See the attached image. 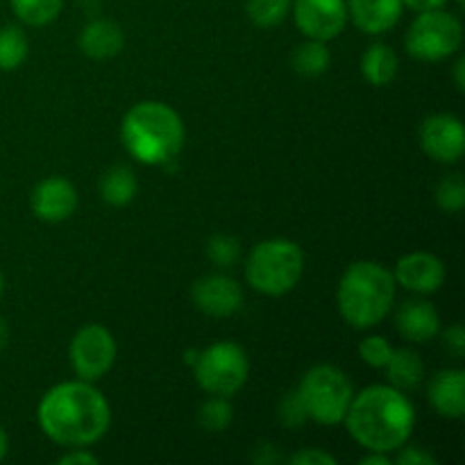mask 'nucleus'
<instances>
[{"instance_id":"nucleus-4","label":"nucleus","mask_w":465,"mask_h":465,"mask_svg":"<svg viewBox=\"0 0 465 465\" xmlns=\"http://www.w3.org/2000/svg\"><path fill=\"white\" fill-rule=\"evenodd\" d=\"M393 272L375 262L352 263L339 284V312L357 330L380 325L393 309Z\"/></svg>"},{"instance_id":"nucleus-35","label":"nucleus","mask_w":465,"mask_h":465,"mask_svg":"<svg viewBox=\"0 0 465 465\" xmlns=\"http://www.w3.org/2000/svg\"><path fill=\"white\" fill-rule=\"evenodd\" d=\"M407 7H411L413 12H431V9H443V5L448 0H402Z\"/></svg>"},{"instance_id":"nucleus-12","label":"nucleus","mask_w":465,"mask_h":465,"mask_svg":"<svg viewBox=\"0 0 465 465\" xmlns=\"http://www.w3.org/2000/svg\"><path fill=\"white\" fill-rule=\"evenodd\" d=\"M193 302L203 313L213 318L232 316L243 304V291L232 277L207 275L193 284Z\"/></svg>"},{"instance_id":"nucleus-6","label":"nucleus","mask_w":465,"mask_h":465,"mask_svg":"<svg viewBox=\"0 0 465 465\" xmlns=\"http://www.w3.org/2000/svg\"><path fill=\"white\" fill-rule=\"evenodd\" d=\"M307 416L321 425H339L348 413L354 391L343 371L334 366H313L298 389Z\"/></svg>"},{"instance_id":"nucleus-16","label":"nucleus","mask_w":465,"mask_h":465,"mask_svg":"<svg viewBox=\"0 0 465 465\" xmlns=\"http://www.w3.org/2000/svg\"><path fill=\"white\" fill-rule=\"evenodd\" d=\"M395 325H398L400 334L411 343H427L439 334L440 318L434 304H430L427 300H407L400 304L398 313H395Z\"/></svg>"},{"instance_id":"nucleus-36","label":"nucleus","mask_w":465,"mask_h":465,"mask_svg":"<svg viewBox=\"0 0 465 465\" xmlns=\"http://www.w3.org/2000/svg\"><path fill=\"white\" fill-rule=\"evenodd\" d=\"M363 465H389L391 459L384 452H371L368 457L361 459Z\"/></svg>"},{"instance_id":"nucleus-26","label":"nucleus","mask_w":465,"mask_h":465,"mask_svg":"<svg viewBox=\"0 0 465 465\" xmlns=\"http://www.w3.org/2000/svg\"><path fill=\"white\" fill-rule=\"evenodd\" d=\"M198 422L204 431H225L232 422V407L227 398L213 395L198 411Z\"/></svg>"},{"instance_id":"nucleus-41","label":"nucleus","mask_w":465,"mask_h":465,"mask_svg":"<svg viewBox=\"0 0 465 465\" xmlns=\"http://www.w3.org/2000/svg\"><path fill=\"white\" fill-rule=\"evenodd\" d=\"M465 3V0H459V5H463Z\"/></svg>"},{"instance_id":"nucleus-38","label":"nucleus","mask_w":465,"mask_h":465,"mask_svg":"<svg viewBox=\"0 0 465 465\" xmlns=\"http://www.w3.org/2000/svg\"><path fill=\"white\" fill-rule=\"evenodd\" d=\"M7 450H9V439H7V431L0 427V461L7 457Z\"/></svg>"},{"instance_id":"nucleus-7","label":"nucleus","mask_w":465,"mask_h":465,"mask_svg":"<svg viewBox=\"0 0 465 465\" xmlns=\"http://www.w3.org/2000/svg\"><path fill=\"white\" fill-rule=\"evenodd\" d=\"M248 357L243 348L230 341L213 343L195 359V380L207 393L232 398L248 380Z\"/></svg>"},{"instance_id":"nucleus-11","label":"nucleus","mask_w":465,"mask_h":465,"mask_svg":"<svg viewBox=\"0 0 465 465\" xmlns=\"http://www.w3.org/2000/svg\"><path fill=\"white\" fill-rule=\"evenodd\" d=\"M420 145L425 154H430L436 162H459L465 148V130L461 121L450 114L430 116L420 127Z\"/></svg>"},{"instance_id":"nucleus-8","label":"nucleus","mask_w":465,"mask_h":465,"mask_svg":"<svg viewBox=\"0 0 465 465\" xmlns=\"http://www.w3.org/2000/svg\"><path fill=\"white\" fill-rule=\"evenodd\" d=\"M463 39L461 23L443 9L420 12L407 32V50L422 62H439L459 50Z\"/></svg>"},{"instance_id":"nucleus-15","label":"nucleus","mask_w":465,"mask_h":465,"mask_svg":"<svg viewBox=\"0 0 465 465\" xmlns=\"http://www.w3.org/2000/svg\"><path fill=\"white\" fill-rule=\"evenodd\" d=\"M348 16L366 35H384L398 25L402 16V0H345Z\"/></svg>"},{"instance_id":"nucleus-14","label":"nucleus","mask_w":465,"mask_h":465,"mask_svg":"<svg viewBox=\"0 0 465 465\" xmlns=\"http://www.w3.org/2000/svg\"><path fill=\"white\" fill-rule=\"evenodd\" d=\"M445 266L439 257L430 252H411L395 266V284H402L413 293H434L443 286Z\"/></svg>"},{"instance_id":"nucleus-37","label":"nucleus","mask_w":465,"mask_h":465,"mask_svg":"<svg viewBox=\"0 0 465 465\" xmlns=\"http://www.w3.org/2000/svg\"><path fill=\"white\" fill-rule=\"evenodd\" d=\"M463 71H465V59H459V62L454 64V82H457L459 91H463V86H465Z\"/></svg>"},{"instance_id":"nucleus-21","label":"nucleus","mask_w":465,"mask_h":465,"mask_svg":"<svg viewBox=\"0 0 465 465\" xmlns=\"http://www.w3.org/2000/svg\"><path fill=\"white\" fill-rule=\"evenodd\" d=\"M136 189V177L134 171L127 166H114L104 173V177L100 180V195L107 204L112 207H125L134 200Z\"/></svg>"},{"instance_id":"nucleus-27","label":"nucleus","mask_w":465,"mask_h":465,"mask_svg":"<svg viewBox=\"0 0 465 465\" xmlns=\"http://www.w3.org/2000/svg\"><path fill=\"white\" fill-rule=\"evenodd\" d=\"M436 203H439L440 209L450 213L461 212L465 204V184L459 173H452V175L443 177L439 182V186H436Z\"/></svg>"},{"instance_id":"nucleus-1","label":"nucleus","mask_w":465,"mask_h":465,"mask_svg":"<svg viewBox=\"0 0 465 465\" xmlns=\"http://www.w3.org/2000/svg\"><path fill=\"white\" fill-rule=\"evenodd\" d=\"M39 425L48 439L68 448H84L103 439L112 422L107 400L91 381H64L39 404Z\"/></svg>"},{"instance_id":"nucleus-18","label":"nucleus","mask_w":465,"mask_h":465,"mask_svg":"<svg viewBox=\"0 0 465 465\" xmlns=\"http://www.w3.org/2000/svg\"><path fill=\"white\" fill-rule=\"evenodd\" d=\"M77 45L82 53L91 59H109L116 57L125 45V36L118 23L107 21V18H98L91 21L84 30L77 36Z\"/></svg>"},{"instance_id":"nucleus-24","label":"nucleus","mask_w":465,"mask_h":465,"mask_svg":"<svg viewBox=\"0 0 465 465\" xmlns=\"http://www.w3.org/2000/svg\"><path fill=\"white\" fill-rule=\"evenodd\" d=\"M27 36L21 27L5 25L0 30V71H16L27 57Z\"/></svg>"},{"instance_id":"nucleus-40","label":"nucleus","mask_w":465,"mask_h":465,"mask_svg":"<svg viewBox=\"0 0 465 465\" xmlns=\"http://www.w3.org/2000/svg\"><path fill=\"white\" fill-rule=\"evenodd\" d=\"M0 293H3V275H0Z\"/></svg>"},{"instance_id":"nucleus-3","label":"nucleus","mask_w":465,"mask_h":465,"mask_svg":"<svg viewBox=\"0 0 465 465\" xmlns=\"http://www.w3.org/2000/svg\"><path fill=\"white\" fill-rule=\"evenodd\" d=\"M121 141L139 163L163 166L173 162L184 145V125L175 109L148 100L125 114Z\"/></svg>"},{"instance_id":"nucleus-23","label":"nucleus","mask_w":465,"mask_h":465,"mask_svg":"<svg viewBox=\"0 0 465 465\" xmlns=\"http://www.w3.org/2000/svg\"><path fill=\"white\" fill-rule=\"evenodd\" d=\"M9 3H12L18 21L32 27H41L48 25L59 16L64 0H9Z\"/></svg>"},{"instance_id":"nucleus-10","label":"nucleus","mask_w":465,"mask_h":465,"mask_svg":"<svg viewBox=\"0 0 465 465\" xmlns=\"http://www.w3.org/2000/svg\"><path fill=\"white\" fill-rule=\"evenodd\" d=\"M291 12L298 30L316 41L334 39L348 23L345 0H291Z\"/></svg>"},{"instance_id":"nucleus-17","label":"nucleus","mask_w":465,"mask_h":465,"mask_svg":"<svg viewBox=\"0 0 465 465\" xmlns=\"http://www.w3.org/2000/svg\"><path fill=\"white\" fill-rule=\"evenodd\" d=\"M430 402L443 418L459 420L465 413V375L463 371H443L430 381Z\"/></svg>"},{"instance_id":"nucleus-22","label":"nucleus","mask_w":465,"mask_h":465,"mask_svg":"<svg viewBox=\"0 0 465 465\" xmlns=\"http://www.w3.org/2000/svg\"><path fill=\"white\" fill-rule=\"evenodd\" d=\"M330 50L325 48L322 41H307V44L298 45L291 54V66H293L295 73L304 77H318L330 68Z\"/></svg>"},{"instance_id":"nucleus-28","label":"nucleus","mask_w":465,"mask_h":465,"mask_svg":"<svg viewBox=\"0 0 465 465\" xmlns=\"http://www.w3.org/2000/svg\"><path fill=\"white\" fill-rule=\"evenodd\" d=\"M207 257L212 259L216 266L227 268L232 263L239 262L241 257V245L234 236H227V234H216L213 239H209L207 243Z\"/></svg>"},{"instance_id":"nucleus-29","label":"nucleus","mask_w":465,"mask_h":465,"mask_svg":"<svg viewBox=\"0 0 465 465\" xmlns=\"http://www.w3.org/2000/svg\"><path fill=\"white\" fill-rule=\"evenodd\" d=\"M359 354H361L363 363H368L371 368H384L393 354V348L384 336H368L359 343Z\"/></svg>"},{"instance_id":"nucleus-13","label":"nucleus","mask_w":465,"mask_h":465,"mask_svg":"<svg viewBox=\"0 0 465 465\" xmlns=\"http://www.w3.org/2000/svg\"><path fill=\"white\" fill-rule=\"evenodd\" d=\"M32 212L45 223H62L75 212L77 193L75 186L64 177H48L39 182L32 191Z\"/></svg>"},{"instance_id":"nucleus-31","label":"nucleus","mask_w":465,"mask_h":465,"mask_svg":"<svg viewBox=\"0 0 465 465\" xmlns=\"http://www.w3.org/2000/svg\"><path fill=\"white\" fill-rule=\"evenodd\" d=\"M289 463L291 465H334L336 459L331 457V454L321 452V450L307 448V450H300V452H295L293 457L289 459Z\"/></svg>"},{"instance_id":"nucleus-34","label":"nucleus","mask_w":465,"mask_h":465,"mask_svg":"<svg viewBox=\"0 0 465 465\" xmlns=\"http://www.w3.org/2000/svg\"><path fill=\"white\" fill-rule=\"evenodd\" d=\"M59 463L62 465H75V463H82V465H95L98 463V459L94 457V454L84 452V450H77V452H71V454H64L62 459H59Z\"/></svg>"},{"instance_id":"nucleus-20","label":"nucleus","mask_w":465,"mask_h":465,"mask_svg":"<svg viewBox=\"0 0 465 465\" xmlns=\"http://www.w3.org/2000/svg\"><path fill=\"white\" fill-rule=\"evenodd\" d=\"M361 71L371 84L384 86L398 75V54L386 44H372L361 59Z\"/></svg>"},{"instance_id":"nucleus-5","label":"nucleus","mask_w":465,"mask_h":465,"mask_svg":"<svg viewBox=\"0 0 465 465\" xmlns=\"http://www.w3.org/2000/svg\"><path fill=\"white\" fill-rule=\"evenodd\" d=\"M304 271V254L298 243L271 239L250 252L245 277L259 293L284 295L300 282Z\"/></svg>"},{"instance_id":"nucleus-32","label":"nucleus","mask_w":465,"mask_h":465,"mask_svg":"<svg viewBox=\"0 0 465 465\" xmlns=\"http://www.w3.org/2000/svg\"><path fill=\"white\" fill-rule=\"evenodd\" d=\"M443 343L445 350L452 354L454 359H461L465 354V331L461 325H452L448 331L443 334Z\"/></svg>"},{"instance_id":"nucleus-39","label":"nucleus","mask_w":465,"mask_h":465,"mask_svg":"<svg viewBox=\"0 0 465 465\" xmlns=\"http://www.w3.org/2000/svg\"><path fill=\"white\" fill-rule=\"evenodd\" d=\"M7 345V325L3 322V318H0V350Z\"/></svg>"},{"instance_id":"nucleus-2","label":"nucleus","mask_w":465,"mask_h":465,"mask_svg":"<svg viewBox=\"0 0 465 465\" xmlns=\"http://www.w3.org/2000/svg\"><path fill=\"white\" fill-rule=\"evenodd\" d=\"M350 436L371 452H393L407 445L416 425V411L402 391L371 386L350 402L345 413Z\"/></svg>"},{"instance_id":"nucleus-25","label":"nucleus","mask_w":465,"mask_h":465,"mask_svg":"<svg viewBox=\"0 0 465 465\" xmlns=\"http://www.w3.org/2000/svg\"><path fill=\"white\" fill-rule=\"evenodd\" d=\"M291 12V0H248L245 14L257 27L280 25Z\"/></svg>"},{"instance_id":"nucleus-19","label":"nucleus","mask_w":465,"mask_h":465,"mask_svg":"<svg viewBox=\"0 0 465 465\" xmlns=\"http://www.w3.org/2000/svg\"><path fill=\"white\" fill-rule=\"evenodd\" d=\"M386 377H389L391 386L398 391H413L420 386L422 377H425V366L422 359L418 357L413 350H393L391 359L384 366Z\"/></svg>"},{"instance_id":"nucleus-9","label":"nucleus","mask_w":465,"mask_h":465,"mask_svg":"<svg viewBox=\"0 0 465 465\" xmlns=\"http://www.w3.org/2000/svg\"><path fill=\"white\" fill-rule=\"evenodd\" d=\"M116 359V341L103 325H86L73 336L71 363L82 381H95L109 372Z\"/></svg>"},{"instance_id":"nucleus-33","label":"nucleus","mask_w":465,"mask_h":465,"mask_svg":"<svg viewBox=\"0 0 465 465\" xmlns=\"http://www.w3.org/2000/svg\"><path fill=\"white\" fill-rule=\"evenodd\" d=\"M395 461L400 465H436V457H431L430 452H425L420 448H404Z\"/></svg>"},{"instance_id":"nucleus-30","label":"nucleus","mask_w":465,"mask_h":465,"mask_svg":"<svg viewBox=\"0 0 465 465\" xmlns=\"http://www.w3.org/2000/svg\"><path fill=\"white\" fill-rule=\"evenodd\" d=\"M307 409H304L302 400H300L298 391H291L289 395H284L280 402V420L284 422L286 427L295 430V427L304 425L307 420Z\"/></svg>"}]
</instances>
